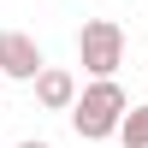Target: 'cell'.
<instances>
[{"label": "cell", "instance_id": "1", "mask_svg": "<svg viewBox=\"0 0 148 148\" xmlns=\"http://www.w3.org/2000/svg\"><path fill=\"white\" fill-rule=\"evenodd\" d=\"M125 113H130V101H125V89H119V77H95L89 89L77 95V107H71V130H77L83 142H107V136L125 130Z\"/></svg>", "mask_w": 148, "mask_h": 148}, {"label": "cell", "instance_id": "2", "mask_svg": "<svg viewBox=\"0 0 148 148\" xmlns=\"http://www.w3.org/2000/svg\"><path fill=\"white\" fill-rule=\"evenodd\" d=\"M77 59L89 77H113L119 65H125V30H119L113 18H89L77 30Z\"/></svg>", "mask_w": 148, "mask_h": 148}, {"label": "cell", "instance_id": "3", "mask_svg": "<svg viewBox=\"0 0 148 148\" xmlns=\"http://www.w3.org/2000/svg\"><path fill=\"white\" fill-rule=\"evenodd\" d=\"M47 71V59H42V47H36V36H24V30H0V77H12V83H36Z\"/></svg>", "mask_w": 148, "mask_h": 148}, {"label": "cell", "instance_id": "4", "mask_svg": "<svg viewBox=\"0 0 148 148\" xmlns=\"http://www.w3.org/2000/svg\"><path fill=\"white\" fill-rule=\"evenodd\" d=\"M36 101H42L47 113H71V107H77V77H71L65 65H47L42 77H36Z\"/></svg>", "mask_w": 148, "mask_h": 148}, {"label": "cell", "instance_id": "5", "mask_svg": "<svg viewBox=\"0 0 148 148\" xmlns=\"http://www.w3.org/2000/svg\"><path fill=\"white\" fill-rule=\"evenodd\" d=\"M119 142H125V148H148V101L125 113V130H119Z\"/></svg>", "mask_w": 148, "mask_h": 148}, {"label": "cell", "instance_id": "6", "mask_svg": "<svg viewBox=\"0 0 148 148\" xmlns=\"http://www.w3.org/2000/svg\"><path fill=\"white\" fill-rule=\"evenodd\" d=\"M18 148H53V142H42V136H24V142H18Z\"/></svg>", "mask_w": 148, "mask_h": 148}, {"label": "cell", "instance_id": "7", "mask_svg": "<svg viewBox=\"0 0 148 148\" xmlns=\"http://www.w3.org/2000/svg\"><path fill=\"white\" fill-rule=\"evenodd\" d=\"M0 83H6V77H0Z\"/></svg>", "mask_w": 148, "mask_h": 148}]
</instances>
